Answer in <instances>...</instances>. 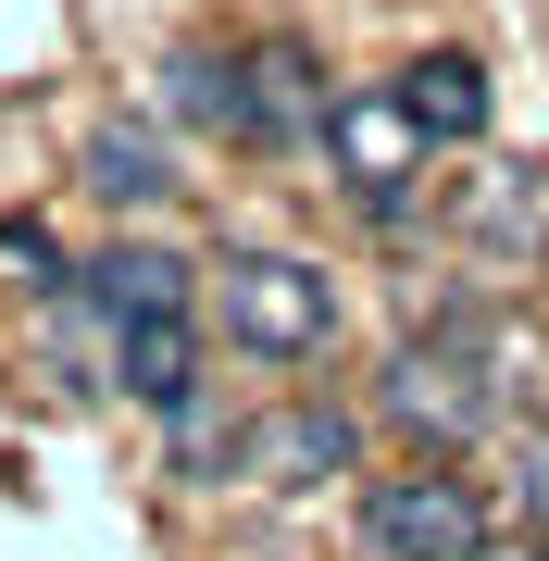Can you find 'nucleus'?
I'll return each mask as SVG.
<instances>
[{"instance_id": "1", "label": "nucleus", "mask_w": 549, "mask_h": 561, "mask_svg": "<svg viewBox=\"0 0 549 561\" xmlns=\"http://www.w3.org/2000/svg\"><path fill=\"white\" fill-rule=\"evenodd\" d=\"M213 300H225V337H238L250 362H325L338 350V275L300 250H225L213 262Z\"/></svg>"}, {"instance_id": "2", "label": "nucleus", "mask_w": 549, "mask_h": 561, "mask_svg": "<svg viewBox=\"0 0 549 561\" xmlns=\"http://www.w3.org/2000/svg\"><path fill=\"white\" fill-rule=\"evenodd\" d=\"M350 524H363V561H474V549L500 537V524H488V486H474L462 461H400V474H363Z\"/></svg>"}, {"instance_id": "3", "label": "nucleus", "mask_w": 549, "mask_h": 561, "mask_svg": "<svg viewBox=\"0 0 549 561\" xmlns=\"http://www.w3.org/2000/svg\"><path fill=\"white\" fill-rule=\"evenodd\" d=\"M375 412H387V437H412V461H449V449H474L488 437V375H474L449 337H400L387 350V375H375Z\"/></svg>"}, {"instance_id": "4", "label": "nucleus", "mask_w": 549, "mask_h": 561, "mask_svg": "<svg viewBox=\"0 0 549 561\" xmlns=\"http://www.w3.org/2000/svg\"><path fill=\"white\" fill-rule=\"evenodd\" d=\"M312 150H325V175H338L375 225H400L412 187H425V162H437L425 125L400 113V88H338V113H325V138H312Z\"/></svg>"}, {"instance_id": "5", "label": "nucleus", "mask_w": 549, "mask_h": 561, "mask_svg": "<svg viewBox=\"0 0 549 561\" xmlns=\"http://www.w3.org/2000/svg\"><path fill=\"white\" fill-rule=\"evenodd\" d=\"M449 238L474 262H549V162H474V175H449Z\"/></svg>"}, {"instance_id": "6", "label": "nucleus", "mask_w": 549, "mask_h": 561, "mask_svg": "<svg viewBox=\"0 0 549 561\" xmlns=\"http://www.w3.org/2000/svg\"><path fill=\"white\" fill-rule=\"evenodd\" d=\"M76 287H88V312H101V337H113V324L201 312V262H187V250H163V238H113L101 262H76Z\"/></svg>"}, {"instance_id": "7", "label": "nucleus", "mask_w": 549, "mask_h": 561, "mask_svg": "<svg viewBox=\"0 0 549 561\" xmlns=\"http://www.w3.org/2000/svg\"><path fill=\"white\" fill-rule=\"evenodd\" d=\"M350 461H363V424H350L338 400H287V412H263L238 437L250 486H325V474H350Z\"/></svg>"}, {"instance_id": "8", "label": "nucleus", "mask_w": 549, "mask_h": 561, "mask_svg": "<svg viewBox=\"0 0 549 561\" xmlns=\"http://www.w3.org/2000/svg\"><path fill=\"white\" fill-rule=\"evenodd\" d=\"M163 125H187V138H213V150H263V125H250V62L213 50V38L163 50Z\"/></svg>"}, {"instance_id": "9", "label": "nucleus", "mask_w": 549, "mask_h": 561, "mask_svg": "<svg viewBox=\"0 0 549 561\" xmlns=\"http://www.w3.org/2000/svg\"><path fill=\"white\" fill-rule=\"evenodd\" d=\"M250 125H263V150H312L325 138V113H338V88H325V62H312V38H250Z\"/></svg>"}, {"instance_id": "10", "label": "nucleus", "mask_w": 549, "mask_h": 561, "mask_svg": "<svg viewBox=\"0 0 549 561\" xmlns=\"http://www.w3.org/2000/svg\"><path fill=\"white\" fill-rule=\"evenodd\" d=\"M387 88H400V113L425 125V150H474V138H488V113H500V88H488V62H474V50H412Z\"/></svg>"}, {"instance_id": "11", "label": "nucleus", "mask_w": 549, "mask_h": 561, "mask_svg": "<svg viewBox=\"0 0 549 561\" xmlns=\"http://www.w3.org/2000/svg\"><path fill=\"white\" fill-rule=\"evenodd\" d=\"M76 175H88V201H113V213H163L175 187H187L163 125H101V138L76 150Z\"/></svg>"}, {"instance_id": "12", "label": "nucleus", "mask_w": 549, "mask_h": 561, "mask_svg": "<svg viewBox=\"0 0 549 561\" xmlns=\"http://www.w3.org/2000/svg\"><path fill=\"white\" fill-rule=\"evenodd\" d=\"M101 362H113V387H125L138 412H175L187 387H213V375H201V324H187V312H163V324H113Z\"/></svg>"}, {"instance_id": "13", "label": "nucleus", "mask_w": 549, "mask_h": 561, "mask_svg": "<svg viewBox=\"0 0 549 561\" xmlns=\"http://www.w3.org/2000/svg\"><path fill=\"white\" fill-rule=\"evenodd\" d=\"M163 437H175V474H225V461H238V437H250V424L225 412L213 387H187V400L163 412Z\"/></svg>"}, {"instance_id": "14", "label": "nucleus", "mask_w": 549, "mask_h": 561, "mask_svg": "<svg viewBox=\"0 0 549 561\" xmlns=\"http://www.w3.org/2000/svg\"><path fill=\"white\" fill-rule=\"evenodd\" d=\"M0 262H13V287H38V300L76 287V262H62V238H50L38 213H0Z\"/></svg>"}, {"instance_id": "15", "label": "nucleus", "mask_w": 549, "mask_h": 561, "mask_svg": "<svg viewBox=\"0 0 549 561\" xmlns=\"http://www.w3.org/2000/svg\"><path fill=\"white\" fill-rule=\"evenodd\" d=\"M512 512L549 537V424H525V437H512Z\"/></svg>"}, {"instance_id": "16", "label": "nucleus", "mask_w": 549, "mask_h": 561, "mask_svg": "<svg viewBox=\"0 0 549 561\" xmlns=\"http://www.w3.org/2000/svg\"><path fill=\"white\" fill-rule=\"evenodd\" d=\"M474 561H549L537 537H488V549H474Z\"/></svg>"}]
</instances>
